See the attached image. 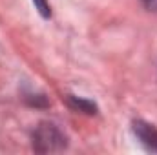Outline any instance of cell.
I'll return each mask as SVG.
<instances>
[{"mask_svg":"<svg viewBox=\"0 0 157 155\" xmlns=\"http://www.w3.org/2000/svg\"><path fill=\"white\" fill-rule=\"evenodd\" d=\"M31 139H33V150L40 152V153L60 152V150H64L68 146L66 135L53 122H40L35 128Z\"/></svg>","mask_w":157,"mask_h":155,"instance_id":"obj_1","label":"cell"},{"mask_svg":"<svg viewBox=\"0 0 157 155\" xmlns=\"http://www.w3.org/2000/svg\"><path fill=\"white\" fill-rule=\"evenodd\" d=\"M132 131H133L135 139L144 146V150L157 153V128L154 124L144 122V120H133Z\"/></svg>","mask_w":157,"mask_h":155,"instance_id":"obj_2","label":"cell"},{"mask_svg":"<svg viewBox=\"0 0 157 155\" xmlns=\"http://www.w3.org/2000/svg\"><path fill=\"white\" fill-rule=\"evenodd\" d=\"M68 102L73 110H78V112H84L88 115H93L97 113V106L91 102V100H86V99H80V97H75V95H68Z\"/></svg>","mask_w":157,"mask_h":155,"instance_id":"obj_3","label":"cell"},{"mask_svg":"<svg viewBox=\"0 0 157 155\" xmlns=\"http://www.w3.org/2000/svg\"><path fill=\"white\" fill-rule=\"evenodd\" d=\"M33 4H35V9L39 11L44 18H49L51 7H49V2H48V0H33Z\"/></svg>","mask_w":157,"mask_h":155,"instance_id":"obj_4","label":"cell"},{"mask_svg":"<svg viewBox=\"0 0 157 155\" xmlns=\"http://www.w3.org/2000/svg\"><path fill=\"white\" fill-rule=\"evenodd\" d=\"M141 2H143V6H144L148 11L157 13V0H141Z\"/></svg>","mask_w":157,"mask_h":155,"instance_id":"obj_5","label":"cell"}]
</instances>
